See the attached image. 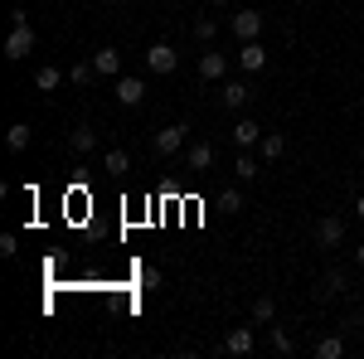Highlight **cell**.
Wrapping results in <instances>:
<instances>
[{
	"label": "cell",
	"instance_id": "1",
	"mask_svg": "<svg viewBox=\"0 0 364 359\" xmlns=\"http://www.w3.org/2000/svg\"><path fill=\"white\" fill-rule=\"evenodd\" d=\"M34 54V29L29 25H10V39H5V58L10 63H20V58Z\"/></svg>",
	"mask_w": 364,
	"mask_h": 359
},
{
	"label": "cell",
	"instance_id": "2",
	"mask_svg": "<svg viewBox=\"0 0 364 359\" xmlns=\"http://www.w3.org/2000/svg\"><path fill=\"white\" fill-rule=\"evenodd\" d=\"M112 97L122 107H141V102H146V83L132 78V73H122V78H112Z\"/></svg>",
	"mask_w": 364,
	"mask_h": 359
},
{
	"label": "cell",
	"instance_id": "3",
	"mask_svg": "<svg viewBox=\"0 0 364 359\" xmlns=\"http://www.w3.org/2000/svg\"><path fill=\"white\" fill-rule=\"evenodd\" d=\"M252 350H257V335H252V326H233V331L224 335V355H233V359H248Z\"/></svg>",
	"mask_w": 364,
	"mask_h": 359
},
{
	"label": "cell",
	"instance_id": "4",
	"mask_svg": "<svg viewBox=\"0 0 364 359\" xmlns=\"http://www.w3.org/2000/svg\"><path fill=\"white\" fill-rule=\"evenodd\" d=\"M175 63H180V54H175V44H151V49H146V68H151L156 78H166V73H175Z\"/></svg>",
	"mask_w": 364,
	"mask_h": 359
},
{
	"label": "cell",
	"instance_id": "5",
	"mask_svg": "<svg viewBox=\"0 0 364 359\" xmlns=\"http://www.w3.org/2000/svg\"><path fill=\"white\" fill-rule=\"evenodd\" d=\"M316 243L321 248H340L345 243V214H326V219L316 223Z\"/></svg>",
	"mask_w": 364,
	"mask_h": 359
},
{
	"label": "cell",
	"instance_id": "6",
	"mask_svg": "<svg viewBox=\"0 0 364 359\" xmlns=\"http://www.w3.org/2000/svg\"><path fill=\"white\" fill-rule=\"evenodd\" d=\"M151 146H156V156H175V151H185V127H180V122L161 127V132L151 136Z\"/></svg>",
	"mask_w": 364,
	"mask_h": 359
},
{
	"label": "cell",
	"instance_id": "7",
	"mask_svg": "<svg viewBox=\"0 0 364 359\" xmlns=\"http://www.w3.org/2000/svg\"><path fill=\"white\" fill-rule=\"evenodd\" d=\"M228 136H233V146H238V151H252V146L262 141V122H252V117H238Z\"/></svg>",
	"mask_w": 364,
	"mask_h": 359
},
{
	"label": "cell",
	"instance_id": "8",
	"mask_svg": "<svg viewBox=\"0 0 364 359\" xmlns=\"http://www.w3.org/2000/svg\"><path fill=\"white\" fill-rule=\"evenodd\" d=\"M68 151H73V156H92V151H97V127H92V122H78V127L68 132Z\"/></svg>",
	"mask_w": 364,
	"mask_h": 359
},
{
	"label": "cell",
	"instance_id": "9",
	"mask_svg": "<svg viewBox=\"0 0 364 359\" xmlns=\"http://www.w3.org/2000/svg\"><path fill=\"white\" fill-rule=\"evenodd\" d=\"M228 25H233L238 39H257V34H262V10H233Z\"/></svg>",
	"mask_w": 364,
	"mask_h": 359
},
{
	"label": "cell",
	"instance_id": "10",
	"mask_svg": "<svg viewBox=\"0 0 364 359\" xmlns=\"http://www.w3.org/2000/svg\"><path fill=\"white\" fill-rule=\"evenodd\" d=\"M185 166L195 170V175H209V170H214V146H209V141H195V146L185 151Z\"/></svg>",
	"mask_w": 364,
	"mask_h": 359
},
{
	"label": "cell",
	"instance_id": "11",
	"mask_svg": "<svg viewBox=\"0 0 364 359\" xmlns=\"http://www.w3.org/2000/svg\"><path fill=\"white\" fill-rule=\"evenodd\" d=\"M238 68H243V73H262V68H267V54H262L257 39H243V49H238Z\"/></svg>",
	"mask_w": 364,
	"mask_h": 359
},
{
	"label": "cell",
	"instance_id": "12",
	"mask_svg": "<svg viewBox=\"0 0 364 359\" xmlns=\"http://www.w3.org/2000/svg\"><path fill=\"white\" fill-rule=\"evenodd\" d=\"M224 73H228V54H214V49L199 54V78H204V83H219Z\"/></svg>",
	"mask_w": 364,
	"mask_h": 359
},
{
	"label": "cell",
	"instance_id": "13",
	"mask_svg": "<svg viewBox=\"0 0 364 359\" xmlns=\"http://www.w3.org/2000/svg\"><path fill=\"white\" fill-rule=\"evenodd\" d=\"M92 68H97V78H122V54L107 44V49H97V54H92Z\"/></svg>",
	"mask_w": 364,
	"mask_h": 359
},
{
	"label": "cell",
	"instance_id": "14",
	"mask_svg": "<svg viewBox=\"0 0 364 359\" xmlns=\"http://www.w3.org/2000/svg\"><path fill=\"white\" fill-rule=\"evenodd\" d=\"M219 102H224L228 112H243L252 102V87L248 83H224V92H219Z\"/></svg>",
	"mask_w": 364,
	"mask_h": 359
},
{
	"label": "cell",
	"instance_id": "15",
	"mask_svg": "<svg viewBox=\"0 0 364 359\" xmlns=\"http://www.w3.org/2000/svg\"><path fill=\"white\" fill-rule=\"evenodd\" d=\"M58 83H63V68H54V63H44L34 73V92H58Z\"/></svg>",
	"mask_w": 364,
	"mask_h": 359
},
{
	"label": "cell",
	"instance_id": "16",
	"mask_svg": "<svg viewBox=\"0 0 364 359\" xmlns=\"http://www.w3.org/2000/svg\"><path fill=\"white\" fill-rule=\"evenodd\" d=\"M257 146H262V161H282V156H287V136H282V132H262Z\"/></svg>",
	"mask_w": 364,
	"mask_h": 359
},
{
	"label": "cell",
	"instance_id": "17",
	"mask_svg": "<svg viewBox=\"0 0 364 359\" xmlns=\"http://www.w3.org/2000/svg\"><path fill=\"white\" fill-rule=\"evenodd\" d=\"M233 175H238V180H257V175H262V161H257L252 151H238V161H233Z\"/></svg>",
	"mask_w": 364,
	"mask_h": 359
},
{
	"label": "cell",
	"instance_id": "18",
	"mask_svg": "<svg viewBox=\"0 0 364 359\" xmlns=\"http://www.w3.org/2000/svg\"><path fill=\"white\" fill-rule=\"evenodd\" d=\"M345 355V340H340V335H321V340H316V359H340Z\"/></svg>",
	"mask_w": 364,
	"mask_h": 359
},
{
	"label": "cell",
	"instance_id": "19",
	"mask_svg": "<svg viewBox=\"0 0 364 359\" xmlns=\"http://www.w3.org/2000/svg\"><path fill=\"white\" fill-rule=\"evenodd\" d=\"M252 321H257V326H272V321H277V301H272V296H257V301H252Z\"/></svg>",
	"mask_w": 364,
	"mask_h": 359
},
{
	"label": "cell",
	"instance_id": "20",
	"mask_svg": "<svg viewBox=\"0 0 364 359\" xmlns=\"http://www.w3.org/2000/svg\"><path fill=\"white\" fill-rule=\"evenodd\" d=\"M5 146H10L15 156H20V151H29V127H25V122H15V127L5 132Z\"/></svg>",
	"mask_w": 364,
	"mask_h": 359
},
{
	"label": "cell",
	"instance_id": "21",
	"mask_svg": "<svg viewBox=\"0 0 364 359\" xmlns=\"http://www.w3.org/2000/svg\"><path fill=\"white\" fill-rule=\"evenodd\" d=\"M267 340H272V350H277L282 359H291V355H296V340L282 331V326H272V335H267Z\"/></svg>",
	"mask_w": 364,
	"mask_h": 359
},
{
	"label": "cell",
	"instance_id": "22",
	"mask_svg": "<svg viewBox=\"0 0 364 359\" xmlns=\"http://www.w3.org/2000/svg\"><path fill=\"white\" fill-rule=\"evenodd\" d=\"M92 78H97V68H92V58H83V63H73V68H68V83H78V87H87Z\"/></svg>",
	"mask_w": 364,
	"mask_h": 359
},
{
	"label": "cell",
	"instance_id": "23",
	"mask_svg": "<svg viewBox=\"0 0 364 359\" xmlns=\"http://www.w3.org/2000/svg\"><path fill=\"white\" fill-rule=\"evenodd\" d=\"M345 291H350L345 272H326V282H321V296H345Z\"/></svg>",
	"mask_w": 364,
	"mask_h": 359
},
{
	"label": "cell",
	"instance_id": "24",
	"mask_svg": "<svg viewBox=\"0 0 364 359\" xmlns=\"http://www.w3.org/2000/svg\"><path fill=\"white\" fill-rule=\"evenodd\" d=\"M219 209H224V214H238V209H243V190L224 185V190H219Z\"/></svg>",
	"mask_w": 364,
	"mask_h": 359
},
{
	"label": "cell",
	"instance_id": "25",
	"mask_svg": "<svg viewBox=\"0 0 364 359\" xmlns=\"http://www.w3.org/2000/svg\"><path fill=\"white\" fill-rule=\"evenodd\" d=\"M214 34H219V20H214V15H199V20H195V39H199V44H209Z\"/></svg>",
	"mask_w": 364,
	"mask_h": 359
},
{
	"label": "cell",
	"instance_id": "26",
	"mask_svg": "<svg viewBox=\"0 0 364 359\" xmlns=\"http://www.w3.org/2000/svg\"><path fill=\"white\" fill-rule=\"evenodd\" d=\"M132 170V156L127 151H107V175H127Z\"/></svg>",
	"mask_w": 364,
	"mask_h": 359
},
{
	"label": "cell",
	"instance_id": "27",
	"mask_svg": "<svg viewBox=\"0 0 364 359\" xmlns=\"http://www.w3.org/2000/svg\"><path fill=\"white\" fill-rule=\"evenodd\" d=\"M20 252V238L15 233H0V257H15Z\"/></svg>",
	"mask_w": 364,
	"mask_h": 359
},
{
	"label": "cell",
	"instance_id": "28",
	"mask_svg": "<svg viewBox=\"0 0 364 359\" xmlns=\"http://www.w3.org/2000/svg\"><path fill=\"white\" fill-rule=\"evenodd\" d=\"M355 219L364 223V194H360V199H355Z\"/></svg>",
	"mask_w": 364,
	"mask_h": 359
},
{
	"label": "cell",
	"instance_id": "29",
	"mask_svg": "<svg viewBox=\"0 0 364 359\" xmlns=\"http://www.w3.org/2000/svg\"><path fill=\"white\" fill-rule=\"evenodd\" d=\"M355 262H360V267H364V243H360V248H355Z\"/></svg>",
	"mask_w": 364,
	"mask_h": 359
},
{
	"label": "cell",
	"instance_id": "30",
	"mask_svg": "<svg viewBox=\"0 0 364 359\" xmlns=\"http://www.w3.org/2000/svg\"><path fill=\"white\" fill-rule=\"evenodd\" d=\"M209 5H228V0H209Z\"/></svg>",
	"mask_w": 364,
	"mask_h": 359
},
{
	"label": "cell",
	"instance_id": "31",
	"mask_svg": "<svg viewBox=\"0 0 364 359\" xmlns=\"http://www.w3.org/2000/svg\"><path fill=\"white\" fill-rule=\"evenodd\" d=\"M102 5H117V0H102Z\"/></svg>",
	"mask_w": 364,
	"mask_h": 359
}]
</instances>
